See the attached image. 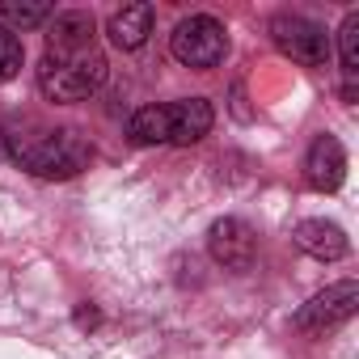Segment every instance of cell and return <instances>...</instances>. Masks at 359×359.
I'll list each match as a JSON object with an SVG mask.
<instances>
[{
    "label": "cell",
    "instance_id": "obj_1",
    "mask_svg": "<svg viewBox=\"0 0 359 359\" xmlns=\"http://www.w3.org/2000/svg\"><path fill=\"white\" fill-rule=\"evenodd\" d=\"M5 144H9V156L26 173L51 177V182L76 177L93 161V148H89V140L76 127H39V123H26V127H9Z\"/></svg>",
    "mask_w": 359,
    "mask_h": 359
},
{
    "label": "cell",
    "instance_id": "obj_2",
    "mask_svg": "<svg viewBox=\"0 0 359 359\" xmlns=\"http://www.w3.org/2000/svg\"><path fill=\"white\" fill-rule=\"evenodd\" d=\"M110 76V64L97 43L72 47V51H47L39 60V93L47 102H85L93 97Z\"/></svg>",
    "mask_w": 359,
    "mask_h": 359
},
{
    "label": "cell",
    "instance_id": "obj_3",
    "mask_svg": "<svg viewBox=\"0 0 359 359\" xmlns=\"http://www.w3.org/2000/svg\"><path fill=\"white\" fill-rule=\"evenodd\" d=\"M169 55L182 68H199V72L224 64V55H229V30H224V22H216L212 13L182 18V22L173 26V34H169Z\"/></svg>",
    "mask_w": 359,
    "mask_h": 359
},
{
    "label": "cell",
    "instance_id": "obj_4",
    "mask_svg": "<svg viewBox=\"0 0 359 359\" xmlns=\"http://www.w3.org/2000/svg\"><path fill=\"white\" fill-rule=\"evenodd\" d=\"M266 34H271V43L279 47V55H287V60L300 64V68H325L330 55H334V43H330L325 26L313 22V18H300V13H279V18H271Z\"/></svg>",
    "mask_w": 359,
    "mask_h": 359
},
{
    "label": "cell",
    "instance_id": "obj_5",
    "mask_svg": "<svg viewBox=\"0 0 359 359\" xmlns=\"http://www.w3.org/2000/svg\"><path fill=\"white\" fill-rule=\"evenodd\" d=\"M355 309H359V283L355 279H342V283H330L325 292H317L309 304H300L296 317H292V325L300 334H325V330L351 321Z\"/></svg>",
    "mask_w": 359,
    "mask_h": 359
},
{
    "label": "cell",
    "instance_id": "obj_6",
    "mask_svg": "<svg viewBox=\"0 0 359 359\" xmlns=\"http://www.w3.org/2000/svg\"><path fill=\"white\" fill-rule=\"evenodd\" d=\"M208 254L216 266L224 271H250L254 266V254H258V237L245 220L237 216H224L208 229Z\"/></svg>",
    "mask_w": 359,
    "mask_h": 359
},
{
    "label": "cell",
    "instance_id": "obj_7",
    "mask_svg": "<svg viewBox=\"0 0 359 359\" xmlns=\"http://www.w3.org/2000/svg\"><path fill=\"white\" fill-rule=\"evenodd\" d=\"M342 177H346V148L338 135H317L304 152V182L321 195H334L342 187Z\"/></svg>",
    "mask_w": 359,
    "mask_h": 359
},
{
    "label": "cell",
    "instance_id": "obj_8",
    "mask_svg": "<svg viewBox=\"0 0 359 359\" xmlns=\"http://www.w3.org/2000/svg\"><path fill=\"white\" fill-rule=\"evenodd\" d=\"M292 241H296L300 254H309V258H317V262H338V258L351 254V237H346V229L334 224V220H300V224L292 229Z\"/></svg>",
    "mask_w": 359,
    "mask_h": 359
},
{
    "label": "cell",
    "instance_id": "obj_9",
    "mask_svg": "<svg viewBox=\"0 0 359 359\" xmlns=\"http://www.w3.org/2000/svg\"><path fill=\"white\" fill-rule=\"evenodd\" d=\"M169 106V144H199L212 123H216V110L208 97H177V102H165Z\"/></svg>",
    "mask_w": 359,
    "mask_h": 359
},
{
    "label": "cell",
    "instance_id": "obj_10",
    "mask_svg": "<svg viewBox=\"0 0 359 359\" xmlns=\"http://www.w3.org/2000/svg\"><path fill=\"white\" fill-rule=\"evenodd\" d=\"M97 43V22L89 9H64L51 13L47 22V51H72V47H89Z\"/></svg>",
    "mask_w": 359,
    "mask_h": 359
},
{
    "label": "cell",
    "instance_id": "obj_11",
    "mask_svg": "<svg viewBox=\"0 0 359 359\" xmlns=\"http://www.w3.org/2000/svg\"><path fill=\"white\" fill-rule=\"evenodd\" d=\"M106 34L118 51H140L152 34V5H123L110 22H106Z\"/></svg>",
    "mask_w": 359,
    "mask_h": 359
},
{
    "label": "cell",
    "instance_id": "obj_12",
    "mask_svg": "<svg viewBox=\"0 0 359 359\" xmlns=\"http://www.w3.org/2000/svg\"><path fill=\"white\" fill-rule=\"evenodd\" d=\"M127 140L135 148H156L169 144V106H140L127 118Z\"/></svg>",
    "mask_w": 359,
    "mask_h": 359
},
{
    "label": "cell",
    "instance_id": "obj_13",
    "mask_svg": "<svg viewBox=\"0 0 359 359\" xmlns=\"http://www.w3.org/2000/svg\"><path fill=\"white\" fill-rule=\"evenodd\" d=\"M338 64H342V76H346V97L355 93V76H359V9H351L338 26Z\"/></svg>",
    "mask_w": 359,
    "mask_h": 359
},
{
    "label": "cell",
    "instance_id": "obj_14",
    "mask_svg": "<svg viewBox=\"0 0 359 359\" xmlns=\"http://www.w3.org/2000/svg\"><path fill=\"white\" fill-rule=\"evenodd\" d=\"M51 5H30V0H0V26H9L13 34L18 30H34V26H47L51 22Z\"/></svg>",
    "mask_w": 359,
    "mask_h": 359
},
{
    "label": "cell",
    "instance_id": "obj_15",
    "mask_svg": "<svg viewBox=\"0 0 359 359\" xmlns=\"http://www.w3.org/2000/svg\"><path fill=\"white\" fill-rule=\"evenodd\" d=\"M22 64H26V47H22V39H18L9 26H0V81L18 76Z\"/></svg>",
    "mask_w": 359,
    "mask_h": 359
},
{
    "label": "cell",
    "instance_id": "obj_16",
    "mask_svg": "<svg viewBox=\"0 0 359 359\" xmlns=\"http://www.w3.org/2000/svg\"><path fill=\"white\" fill-rule=\"evenodd\" d=\"M72 321H76V325H81V330H93V325H102V313H97V309H93V304H81V309H76V317H72Z\"/></svg>",
    "mask_w": 359,
    "mask_h": 359
}]
</instances>
